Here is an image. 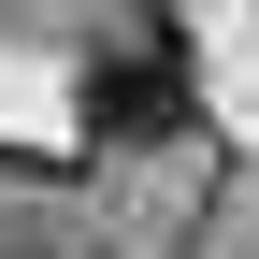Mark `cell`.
I'll return each mask as SVG.
<instances>
[{
  "instance_id": "obj_1",
  "label": "cell",
  "mask_w": 259,
  "mask_h": 259,
  "mask_svg": "<svg viewBox=\"0 0 259 259\" xmlns=\"http://www.w3.org/2000/svg\"><path fill=\"white\" fill-rule=\"evenodd\" d=\"M72 115L101 130V144H173L187 130V44L173 29H115V44L72 72Z\"/></svg>"
}]
</instances>
